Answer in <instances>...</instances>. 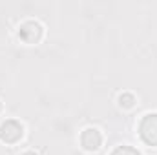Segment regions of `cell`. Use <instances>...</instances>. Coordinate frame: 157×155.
<instances>
[{"mask_svg": "<svg viewBox=\"0 0 157 155\" xmlns=\"http://www.w3.org/2000/svg\"><path fill=\"white\" fill-rule=\"evenodd\" d=\"M22 135H24V128H22L20 122H17V120L2 122V126H0V141H4L7 144H15V142H18L22 139Z\"/></svg>", "mask_w": 157, "mask_h": 155, "instance_id": "cell-2", "label": "cell"}, {"mask_svg": "<svg viewBox=\"0 0 157 155\" xmlns=\"http://www.w3.org/2000/svg\"><path fill=\"white\" fill-rule=\"evenodd\" d=\"M2 108H4V106H2V102H0V112H2Z\"/></svg>", "mask_w": 157, "mask_h": 155, "instance_id": "cell-8", "label": "cell"}, {"mask_svg": "<svg viewBox=\"0 0 157 155\" xmlns=\"http://www.w3.org/2000/svg\"><path fill=\"white\" fill-rule=\"evenodd\" d=\"M80 144L86 152H97L102 144V135L97 128H86L80 133Z\"/></svg>", "mask_w": 157, "mask_h": 155, "instance_id": "cell-3", "label": "cell"}, {"mask_svg": "<svg viewBox=\"0 0 157 155\" xmlns=\"http://www.w3.org/2000/svg\"><path fill=\"white\" fill-rule=\"evenodd\" d=\"M139 135L146 144L157 146V113L144 115V119L139 124Z\"/></svg>", "mask_w": 157, "mask_h": 155, "instance_id": "cell-1", "label": "cell"}, {"mask_svg": "<svg viewBox=\"0 0 157 155\" xmlns=\"http://www.w3.org/2000/svg\"><path fill=\"white\" fill-rule=\"evenodd\" d=\"M119 104H121L122 108H133V104H135V97H133L132 93H122V95L119 97Z\"/></svg>", "mask_w": 157, "mask_h": 155, "instance_id": "cell-5", "label": "cell"}, {"mask_svg": "<svg viewBox=\"0 0 157 155\" xmlns=\"http://www.w3.org/2000/svg\"><path fill=\"white\" fill-rule=\"evenodd\" d=\"M37 35V37H42V26H40L39 22H33V20H29V22H26V24H22V28H20V37L26 40L28 44H29V35Z\"/></svg>", "mask_w": 157, "mask_h": 155, "instance_id": "cell-4", "label": "cell"}, {"mask_svg": "<svg viewBox=\"0 0 157 155\" xmlns=\"http://www.w3.org/2000/svg\"><path fill=\"white\" fill-rule=\"evenodd\" d=\"M113 155H141L137 150H133V148H130V146H122V148H119L113 152Z\"/></svg>", "mask_w": 157, "mask_h": 155, "instance_id": "cell-6", "label": "cell"}, {"mask_svg": "<svg viewBox=\"0 0 157 155\" xmlns=\"http://www.w3.org/2000/svg\"><path fill=\"white\" fill-rule=\"evenodd\" d=\"M22 155H37V153H35V152H31V150H28V152H24Z\"/></svg>", "mask_w": 157, "mask_h": 155, "instance_id": "cell-7", "label": "cell"}]
</instances>
